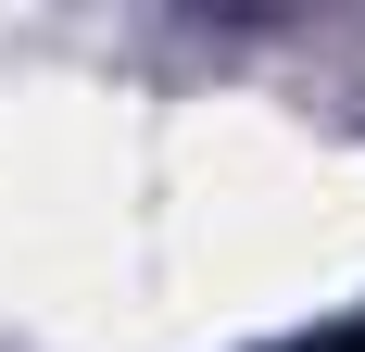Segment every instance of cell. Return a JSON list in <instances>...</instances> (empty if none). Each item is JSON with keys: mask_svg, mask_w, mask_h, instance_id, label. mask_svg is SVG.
Instances as JSON below:
<instances>
[{"mask_svg": "<svg viewBox=\"0 0 365 352\" xmlns=\"http://www.w3.org/2000/svg\"><path fill=\"white\" fill-rule=\"evenodd\" d=\"M328 352H365V327H353V340H328Z\"/></svg>", "mask_w": 365, "mask_h": 352, "instance_id": "cell-1", "label": "cell"}]
</instances>
